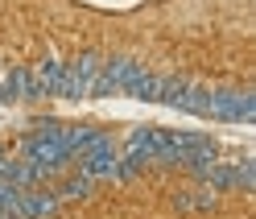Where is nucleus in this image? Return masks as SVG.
<instances>
[{
	"label": "nucleus",
	"instance_id": "nucleus-1",
	"mask_svg": "<svg viewBox=\"0 0 256 219\" xmlns=\"http://www.w3.org/2000/svg\"><path fill=\"white\" fill-rule=\"evenodd\" d=\"M21 162H34V166H42V170H50V174L66 170V166L74 162V153L66 149V140H62V124L38 116V128L21 140Z\"/></svg>",
	"mask_w": 256,
	"mask_h": 219
},
{
	"label": "nucleus",
	"instance_id": "nucleus-2",
	"mask_svg": "<svg viewBox=\"0 0 256 219\" xmlns=\"http://www.w3.org/2000/svg\"><path fill=\"white\" fill-rule=\"evenodd\" d=\"M206 116L228 124L256 120V91L252 87H206Z\"/></svg>",
	"mask_w": 256,
	"mask_h": 219
},
{
	"label": "nucleus",
	"instance_id": "nucleus-3",
	"mask_svg": "<svg viewBox=\"0 0 256 219\" xmlns=\"http://www.w3.org/2000/svg\"><path fill=\"white\" fill-rule=\"evenodd\" d=\"M100 66H104V54L100 50H83L74 62H66V74H62V100H83L91 96L95 79H100Z\"/></svg>",
	"mask_w": 256,
	"mask_h": 219
},
{
	"label": "nucleus",
	"instance_id": "nucleus-4",
	"mask_svg": "<svg viewBox=\"0 0 256 219\" xmlns=\"http://www.w3.org/2000/svg\"><path fill=\"white\" fill-rule=\"evenodd\" d=\"M145 70L132 54H108L104 66H100V79H95L91 96H116V91H128V83Z\"/></svg>",
	"mask_w": 256,
	"mask_h": 219
},
{
	"label": "nucleus",
	"instance_id": "nucleus-5",
	"mask_svg": "<svg viewBox=\"0 0 256 219\" xmlns=\"http://www.w3.org/2000/svg\"><path fill=\"white\" fill-rule=\"evenodd\" d=\"M162 104H166V108H178V112L206 116V87H202V83H190V79H166Z\"/></svg>",
	"mask_w": 256,
	"mask_h": 219
},
{
	"label": "nucleus",
	"instance_id": "nucleus-6",
	"mask_svg": "<svg viewBox=\"0 0 256 219\" xmlns=\"http://www.w3.org/2000/svg\"><path fill=\"white\" fill-rule=\"evenodd\" d=\"M34 100H54L62 91V74H66V62H62L58 54H46L34 70Z\"/></svg>",
	"mask_w": 256,
	"mask_h": 219
},
{
	"label": "nucleus",
	"instance_id": "nucleus-7",
	"mask_svg": "<svg viewBox=\"0 0 256 219\" xmlns=\"http://www.w3.org/2000/svg\"><path fill=\"white\" fill-rule=\"evenodd\" d=\"M174 207H178V211H190V215H194V211H215L219 207V190H215V186H186V190H178V194H174Z\"/></svg>",
	"mask_w": 256,
	"mask_h": 219
},
{
	"label": "nucleus",
	"instance_id": "nucleus-8",
	"mask_svg": "<svg viewBox=\"0 0 256 219\" xmlns=\"http://www.w3.org/2000/svg\"><path fill=\"white\" fill-rule=\"evenodd\" d=\"M58 207H62V198L58 194H42V190H21V198H17L21 219H46V215H54Z\"/></svg>",
	"mask_w": 256,
	"mask_h": 219
},
{
	"label": "nucleus",
	"instance_id": "nucleus-9",
	"mask_svg": "<svg viewBox=\"0 0 256 219\" xmlns=\"http://www.w3.org/2000/svg\"><path fill=\"white\" fill-rule=\"evenodd\" d=\"M162 87H166V79H162V74L140 70L136 79L128 83V96H132V100H140V104H162Z\"/></svg>",
	"mask_w": 256,
	"mask_h": 219
},
{
	"label": "nucleus",
	"instance_id": "nucleus-10",
	"mask_svg": "<svg viewBox=\"0 0 256 219\" xmlns=\"http://www.w3.org/2000/svg\"><path fill=\"white\" fill-rule=\"evenodd\" d=\"M4 96H8V104L12 100H34V74H29V66H12L8 70Z\"/></svg>",
	"mask_w": 256,
	"mask_h": 219
},
{
	"label": "nucleus",
	"instance_id": "nucleus-11",
	"mask_svg": "<svg viewBox=\"0 0 256 219\" xmlns=\"http://www.w3.org/2000/svg\"><path fill=\"white\" fill-rule=\"evenodd\" d=\"M232 190H244V194L256 190V162H252V153H244V158L236 162V182H232Z\"/></svg>",
	"mask_w": 256,
	"mask_h": 219
},
{
	"label": "nucleus",
	"instance_id": "nucleus-12",
	"mask_svg": "<svg viewBox=\"0 0 256 219\" xmlns=\"http://www.w3.org/2000/svg\"><path fill=\"white\" fill-rule=\"evenodd\" d=\"M91 186H95L91 178L74 174V178H70V182H66V186H62V190H58V198H62V202H66V198H87V194H91Z\"/></svg>",
	"mask_w": 256,
	"mask_h": 219
},
{
	"label": "nucleus",
	"instance_id": "nucleus-13",
	"mask_svg": "<svg viewBox=\"0 0 256 219\" xmlns=\"http://www.w3.org/2000/svg\"><path fill=\"white\" fill-rule=\"evenodd\" d=\"M0 104H8V96H4V83H0Z\"/></svg>",
	"mask_w": 256,
	"mask_h": 219
},
{
	"label": "nucleus",
	"instance_id": "nucleus-14",
	"mask_svg": "<svg viewBox=\"0 0 256 219\" xmlns=\"http://www.w3.org/2000/svg\"><path fill=\"white\" fill-rule=\"evenodd\" d=\"M0 158H4V153H0Z\"/></svg>",
	"mask_w": 256,
	"mask_h": 219
}]
</instances>
